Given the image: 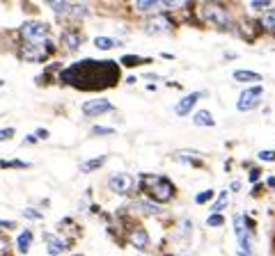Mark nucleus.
Segmentation results:
<instances>
[{
    "label": "nucleus",
    "mask_w": 275,
    "mask_h": 256,
    "mask_svg": "<svg viewBox=\"0 0 275 256\" xmlns=\"http://www.w3.org/2000/svg\"><path fill=\"white\" fill-rule=\"evenodd\" d=\"M120 78V69L113 62H78L62 73V83L73 85L78 90H108Z\"/></svg>",
    "instance_id": "1"
},
{
    "label": "nucleus",
    "mask_w": 275,
    "mask_h": 256,
    "mask_svg": "<svg viewBox=\"0 0 275 256\" xmlns=\"http://www.w3.org/2000/svg\"><path fill=\"white\" fill-rule=\"evenodd\" d=\"M140 190L147 195V199L156 204H168L177 195L174 183L168 176H161V174H142L140 176Z\"/></svg>",
    "instance_id": "2"
},
{
    "label": "nucleus",
    "mask_w": 275,
    "mask_h": 256,
    "mask_svg": "<svg viewBox=\"0 0 275 256\" xmlns=\"http://www.w3.org/2000/svg\"><path fill=\"white\" fill-rule=\"evenodd\" d=\"M202 18L213 28H218V30H232L234 25L229 9L225 5H220V2H215V0H209V2L202 5Z\"/></svg>",
    "instance_id": "3"
},
{
    "label": "nucleus",
    "mask_w": 275,
    "mask_h": 256,
    "mask_svg": "<svg viewBox=\"0 0 275 256\" xmlns=\"http://www.w3.org/2000/svg\"><path fill=\"white\" fill-rule=\"evenodd\" d=\"M252 229H255V222L250 217L241 213L234 215V231H236V240H239V250L252 252Z\"/></svg>",
    "instance_id": "4"
},
{
    "label": "nucleus",
    "mask_w": 275,
    "mask_h": 256,
    "mask_svg": "<svg viewBox=\"0 0 275 256\" xmlns=\"http://www.w3.org/2000/svg\"><path fill=\"white\" fill-rule=\"evenodd\" d=\"M48 32H51V28H48V23H44V21H28V23L21 25V37H23L25 44L46 42Z\"/></svg>",
    "instance_id": "5"
},
{
    "label": "nucleus",
    "mask_w": 275,
    "mask_h": 256,
    "mask_svg": "<svg viewBox=\"0 0 275 256\" xmlns=\"http://www.w3.org/2000/svg\"><path fill=\"white\" fill-rule=\"evenodd\" d=\"M51 53H53V44L46 39V42H42V44H25L18 55H21V60H25V62H44Z\"/></svg>",
    "instance_id": "6"
},
{
    "label": "nucleus",
    "mask_w": 275,
    "mask_h": 256,
    "mask_svg": "<svg viewBox=\"0 0 275 256\" xmlns=\"http://www.w3.org/2000/svg\"><path fill=\"white\" fill-rule=\"evenodd\" d=\"M262 96H264V87H259V85L243 90L239 96V101H236L239 112H250V110H255V107L262 103Z\"/></svg>",
    "instance_id": "7"
},
{
    "label": "nucleus",
    "mask_w": 275,
    "mask_h": 256,
    "mask_svg": "<svg viewBox=\"0 0 275 256\" xmlns=\"http://www.w3.org/2000/svg\"><path fill=\"white\" fill-rule=\"evenodd\" d=\"M133 185H136V179L126 172H117L108 179V190L115 192V195H129L133 190Z\"/></svg>",
    "instance_id": "8"
},
{
    "label": "nucleus",
    "mask_w": 275,
    "mask_h": 256,
    "mask_svg": "<svg viewBox=\"0 0 275 256\" xmlns=\"http://www.w3.org/2000/svg\"><path fill=\"white\" fill-rule=\"evenodd\" d=\"M80 110H83L85 117H101V114L113 112V103L108 99H90V101L83 103Z\"/></svg>",
    "instance_id": "9"
},
{
    "label": "nucleus",
    "mask_w": 275,
    "mask_h": 256,
    "mask_svg": "<svg viewBox=\"0 0 275 256\" xmlns=\"http://www.w3.org/2000/svg\"><path fill=\"white\" fill-rule=\"evenodd\" d=\"M174 28V21L170 16H165V14H163V16H154L149 21V23L144 25V30L149 32V35H161V32H170Z\"/></svg>",
    "instance_id": "10"
},
{
    "label": "nucleus",
    "mask_w": 275,
    "mask_h": 256,
    "mask_svg": "<svg viewBox=\"0 0 275 256\" xmlns=\"http://www.w3.org/2000/svg\"><path fill=\"white\" fill-rule=\"evenodd\" d=\"M200 92H193V94H186L184 99H181L177 105H174V114L177 117H188V114L193 112V107H195V103L200 101Z\"/></svg>",
    "instance_id": "11"
},
{
    "label": "nucleus",
    "mask_w": 275,
    "mask_h": 256,
    "mask_svg": "<svg viewBox=\"0 0 275 256\" xmlns=\"http://www.w3.org/2000/svg\"><path fill=\"white\" fill-rule=\"evenodd\" d=\"M129 243L136 247V250H147L149 247V233L144 226H133L129 231Z\"/></svg>",
    "instance_id": "12"
},
{
    "label": "nucleus",
    "mask_w": 275,
    "mask_h": 256,
    "mask_svg": "<svg viewBox=\"0 0 275 256\" xmlns=\"http://www.w3.org/2000/svg\"><path fill=\"white\" fill-rule=\"evenodd\" d=\"M83 32L76 30V28H67V30H62V44H65L69 51H78V48L83 46Z\"/></svg>",
    "instance_id": "13"
},
{
    "label": "nucleus",
    "mask_w": 275,
    "mask_h": 256,
    "mask_svg": "<svg viewBox=\"0 0 275 256\" xmlns=\"http://www.w3.org/2000/svg\"><path fill=\"white\" fill-rule=\"evenodd\" d=\"M44 243H46V252L51 256H58V254H62V252L69 247V245L65 243V240H60L55 233H44Z\"/></svg>",
    "instance_id": "14"
},
{
    "label": "nucleus",
    "mask_w": 275,
    "mask_h": 256,
    "mask_svg": "<svg viewBox=\"0 0 275 256\" xmlns=\"http://www.w3.org/2000/svg\"><path fill=\"white\" fill-rule=\"evenodd\" d=\"M133 206H136L140 213H144V215H163V213H165L161 204L151 202V199H138V202H133Z\"/></svg>",
    "instance_id": "15"
},
{
    "label": "nucleus",
    "mask_w": 275,
    "mask_h": 256,
    "mask_svg": "<svg viewBox=\"0 0 275 256\" xmlns=\"http://www.w3.org/2000/svg\"><path fill=\"white\" fill-rule=\"evenodd\" d=\"M87 14H90V7L85 5V2H71L65 16L69 18V21H83Z\"/></svg>",
    "instance_id": "16"
},
{
    "label": "nucleus",
    "mask_w": 275,
    "mask_h": 256,
    "mask_svg": "<svg viewBox=\"0 0 275 256\" xmlns=\"http://www.w3.org/2000/svg\"><path fill=\"white\" fill-rule=\"evenodd\" d=\"M32 240H35V233L30 229L18 233V240H16V247H18V254H28V250L32 247Z\"/></svg>",
    "instance_id": "17"
},
{
    "label": "nucleus",
    "mask_w": 275,
    "mask_h": 256,
    "mask_svg": "<svg viewBox=\"0 0 275 256\" xmlns=\"http://www.w3.org/2000/svg\"><path fill=\"white\" fill-rule=\"evenodd\" d=\"M136 9L142 14H154L158 9H163L161 0H136Z\"/></svg>",
    "instance_id": "18"
},
{
    "label": "nucleus",
    "mask_w": 275,
    "mask_h": 256,
    "mask_svg": "<svg viewBox=\"0 0 275 256\" xmlns=\"http://www.w3.org/2000/svg\"><path fill=\"white\" fill-rule=\"evenodd\" d=\"M234 80L236 83H259L262 76L257 71H248V69H239V71H234Z\"/></svg>",
    "instance_id": "19"
},
{
    "label": "nucleus",
    "mask_w": 275,
    "mask_h": 256,
    "mask_svg": "<svg viewBox=\"0 0 275 256\" xmlns=\"http://www.w3.org/2000/svg\"><path fill=\"white\" fill-rule=\"evenodd\" d=\"M193 124L195 126H215V119H213V114L209 112V110H198V112L193 114Z\"/></svg>",
    "instance_id": "20"
},
{
    "label": "nucleus",
    "mask_w": 275,
    "mask_h": 256,
    "mask_svg": "<svg viewBox=\"0 0 275 256\" xmlns=\"http://www.w3.org/2000/svg\"><path fill=\"white\" fill-rule=\"evenodd\" d=\"M106 165V155H96V158H90V160H85L83 165H80V172L83 174H92L96 172L99 167Z\"/></svg>",
    "instance_id": "21"
},
{
    "label": "nucleus",
    "mask_w": 275,
    "mask_h": 256,
    "mask_svg": "<svg viewBox=\"0 0 275 256\" xmlns=\"http://www.w3.org/2000/svg\"><path fill=\"white\" fill-rule=\"evenodd\" d=\"M44 2H46V5L51 7V9H53L58 16H65L67 9H69V5H71L69 0H44Z\"/></svg>",
    "instance_id": "22"
},
{
    "label": "nucleus",
    "mask_w": 275,
    "mask_h": 256,
    "mask_svg": "<svg viewBox=\"0 0 275 256\" xmlns=\"http://www.w3.org/2000/svg\"><path fill=\"white\" fill-rule=\"evenodd\" d=\"M227 204H229V192H220L218 195V199L213 202V206H211V213H222V210L227 208Z\"/></svg>",
    "instance_id": "23"
},
{
    "label": "nucleus",
    "mask_w": 275,
    "mask_h": 256,
    "mask_svg": "<svg viewBox=\"0 0 275 256\" xmlns=\"http://www.w3.org/2000/svg\"><path fill=\"white\" fill-rule=\"evenodd\" d=\"M266 32H271V35H275V9H271V12L264 14L262 18V23H259Z\"/></svg>",
    "instance_id": "24"
},
{
    "label": "nucleus",
    "mask_w": 275,
    "mask_h": 256,
    "mask_svg": "<svg viewBox=\"0 0 275 256\" xmlns=\"http://www.w3.org/2000/svg\"><path fill=\"white\" fill-rule=\"evenodd\" d=\"M0 167H2V169H28L30 162H25V160H0Z\"/></svg>",
    "instance_id": "25"
},
{
    "label": "nucleus",
    "mask_w": 275,
    "mask_h": 256,
    "mask_svg": "<svg viewBox=\"0 0 275 256\" xmlns=\"http://www.w3.org/2000/svg\"><path fill=\"white\" fill-rule=\"evenodd\" d=\"M94 46L101 48V51H110V48L117 46V42H115V39H110V37H96V39H94Z\"/></svg>",
    "instance_id": "26"
},
{
    "label": "nucleus",
    "mask_w": 275,
    "mask_h": 256,
    "mask_svg": "<svg viewBox=\"0 0 275 256\" xmlns=\"http://www.w3.org/2000/svg\"><path fill=\"white\" fill-rule=\"evenodd\" d=\"M191 0H161L163 9H181V7H188Z\"/></svg>",
    "instance_id": "27"
},
{
    "label": "nucleus",
    "mask_w": 275,
    "mask_h": 256,
    "mask_svg": "<svg viewBox=\"0 0 275 256\" xmlns=\"http://www.w3.org/2000/svg\"><path fill=\"white\" fill-rule=\"evenodd\" d=\"M144 62H149V57H136V55H126V57H122V64L124 66H136V64H144Z\"/></svg>",
    "instance_id": "28"
},
{
    "label": "nucleus",
    "mask_w": 275,
    "mask_h": 256,
    "mask_svg": "<svg viewBox=\"0 0 275 256\" xmlns=\"http://www.w3.org/2000/svg\"><path fill=\"white\" fill-rule=\"evenodd\" d=\"M225 224V217H222V213H211L209 217H206V226H213V229H218V226Z\"/></svg>",
    "instance_id": "29"
},
{
    "label": "nucleus",
    "mask_w": 275,
    "mask_h": 256,
    "mask_svg": "<svg viewBox=\"0 0 275 256\" xmlns=\"http://www.w3.org/2000/svg\"><path fill=\"white\" fill-rule=\"evenodd\" d=\"M213 197H215V192H213V190H202L198 197H195V204H198V206H202V204L211 202Z\"/></svg>",
    "instance_id": "30"
},
{
    "label": "nucleus",
    "mask_w": 275,
    "mask_h": 256,
    "mask_svg": "<svg viewBox=\"0 0 275 256\" xmlns=\"http://www.w3.org/2000/svg\"><path fill=\"white\" fill-rule=\"evenodd\" d=\"M257 158H259V160H262V162H275V151H259V154H257Z\"/></svg>",
    "instance_id": "31"
},
{
    "label": "nucleus",
    "mask_w": 275,
    "mask_h": 256,
    "mask_svg": "<svg viewBox=\"0 0 275 256\" xmlns=\"http://www.w3.org/2000/svg\"><path fill=\"white\" fill-rule=\"evenodd\" d=\"M115 128H108V126H94L92 128V135H113Z\"/></svg>",
    "instance_id": "32"
},
{
    "label": "nucleus",
    "mask_w": 275,
    "mask_h": 256,
    "mask_svg": "<svg viewBox=\"0 0 275 256\" xmlns=\"http://www.w3.org/2000/svg\"><path fill=\"white\" fill-rule=\"evenodd\" d=\"M14 128H0V142H7V140H12L14 137Z\"/></svg>",
    "instance_id": "33"
},
{
    "label": "nucleus",
    "mask_w": 275,
    "mask_h": 256,
    "mask_svg": "<svg viewBox=\"0 0 275 256\" xmlns=\"http://www.w3.org/2000/svg\"><path fill=\"white\" fill-rule=\"evenodd\" d=\"M269 5H271V0H250L252 9H266Z\"/></svg>",
    "instance_id": "34"
},
{
    "label": "nucleus",
    "mask_w": 275,
    "mask_h": 256,
    "mask_svg": "<svg viewBox=\"0 0 275 256\" xmlns=\"http://www.w3.org/2000/svg\"><path fill=\"white\" fill-rule=\"evenodd\" d=\"M23 215L28 217V220H42V213H39V210H35V208H25Z\"/></svg>",
    "instance_id": "35"
},
{
    "label": "nucleus",
    "mask_w": 275,
    "mask_h": 256,
    "mask_svg": "<svg viewBox=\"0 0 275 256\" xmlns=\"http://www.w3.org/2000/svg\"><path fill=\"white\" fill-rule=\"evenodd\" d=\"M7 250H9V240H7V236L0 233V254H5Z\"/></svg>",
    "instance_id": "36"
},
{
    "label": "nucleus",
    "mask_w": 275,
    "mask_h": 256,
    "mask_svg": "<svg viewBox=\"0 0 275 256\" xmlns=\"http://www.w3.org/2000/svg\"><path fill=\"white\" fill-rule=\"evenodd\" d=\"M48 135H51V133H48L46 128H37V133H35L37 140H48Z\"/></svg>",
    "instance_id": "37"
},
{
    "label": "nucleus",
    "mask_w": 275,
    "mask_h": 256,
    "mask_svg": "<svg viewBox=\"0 0 275 256\" xmlns=\"http://www.w3.org/2000/svg\"><path fill=\"white\" fill-rule=\"evenodd\" d=\"M248 181H250V183H257V181H259V169H257V167H252V169H250V179H248Z\"/></svg>",
    "instance_id": "38"
},
{
    "label": "nucleus",
    "mask_w": 275,
    "mask_h": 256,
    "mask_svg": "<svg viewBox=\"0 0 275 256\" xmlns=\"http://www.w3.org/2000/svg\"><path fill=\"white\" fill-rule=\"evenodd\" d=\"M14 226H16L14 220H0V229H14Z\"/></svg>",
    "instance_id": "39"
},
{
    "label": "nucleus",
    "mask_w": 275,
    "mask_h": 256,
    "mask_svg": "<svg viewBox=\"0 0 275 256\" xmlns=\"http://www.w3.org/2000/svg\"><path fill=\"white\" fill-rule=\"evenodd\" d=\"M37 142V137L35 135H25L23 137V144H35Z\"/></svg>",
    "instance_id": "40"
},
{
    "label": "nucleus",
    "mask_w": 275,
    "mask_h": 256,
    "mask_svg": "<svg viewBox=\"0 0 275 256\" xmlns=\"http://www.w3.org/2000/svg\"><path fill=\"white\" fill-rule=\"evenodd\" d=\"M241 190V183H239V181H234V183H232V192H239Z\"/></svg>",
    "instance_id": "41"
},
{
    "label": "nucleus",
    "mask_w": 275,
    "mask_h": 256,
    "mask_svg": "<svg viewBox=\"0 0 275 256\" xmlns=\"http://www.w3.org/2000/svg\"><path fill=\"white\" fill-rule=\"evenodd\" d=\"M266 183H269V188H275V176H269V179H266Z\"/></svg>",
    "instance_id": "42"
},
{
    "label": "nucleus",
    "mask_w": 275,
    "mask_h": 256,
    "mask_svg": "<svg viewBox=\"0 0 275 256\" xmlns=\"http://www.w3.org/2000/svg\"><path fill=\"white\" fill-rule=\"evenodd\" d=\"M239 256H255L252 252H243V250H239Z\"/></svg>",
    "instance_id": "43"
},
{
    "label": "nucleus",
    "mask_w": 275,
    "mask_h": 256,
    "mask_svg": "<svg viewBox=\"0 0 275 256\" xmlns=\"http://www.w3.org/2000/svg\"><path fill=\"white\" fill-rule=\"evenodd\" d=\"M0 87H2V80H0Z\"/></svg>",
    "instance_id": "44"
},
{
    "label": "nucleus",
    "mask_w": 275,
    "mask_h": 256,
    "mask_svg": "<svg viewBox=\"0 0 275 256\" xmlns=\"http://www.w3.org/2000/svg\"><path fill=\"white\" fill-rule=\"evenodd\" d=\"M76 256H80V254H76Z\"/></svg>",
    "instance_id": "45"
}]
</instances>
